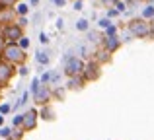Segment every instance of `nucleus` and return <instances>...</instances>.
<instances>
[{
	"label": "nucleus",
	"mask_w": 154,
	"mask_h": 140,
	"mask_svg": "<svg viewBox=\"0 0 154 140\" xmlns=\"http://www.w3.org/2000/svg\"><path fill=\"white\" fill-rule=\"evenodd\" d=\"M127 27H129V31H131V35H135L137 39H144V37L150 35V22L144 19L143 16H140V18H133Z\"/></svg>",
	"instance_id": "nucleus-1"
},
{
	"label": "nucleus",
	"mask_w": 154,
	"mask_h": 140,
	"mask_svg": "<svg viewBox=\"0 0 154 140\" xmlns=\"http://www.w3.org/2000/svg\"><path fill=\"white\" fill-rule=\"evenodd\" d=\"M84 80H88V82H94V80L100 78V74H102V66H100L98 61H92L88 62L86 66H84Z\"/></svg>",
	"instance_id": "nucleus-2"
},
{
	"label": "nucleus",
	"mask_w": 154,
	"mask_h": 140,
	"mask_svg": "<svg viewBox=\"0 0 154 140\" xmlns=\"http://www.w3.org/2000/svg\"><path fill=\"white\" fill-rule=\"evenodd\" d=\"M84 62L80 61V58H74V57H70L66 61V66H64V72H66L68 76H78V74H82L84 72Z\"/></svg>",
	"instance_id": "nucleus-3"
},
{
	"label": "nucleus",
	"mask_w": 154,
	"mask_h": 140,
	"mask_svg": "<svg viewBox=\"0 0 154 140\" xmlns=\"http://www.w3.org/2000/svg\"><path fill=\"white\" fill-rule=\"evenodd\" d=\"M121 47V41L117 35H105L103 37V49L109 51V53H115L117 49Z\"/></svg>",
	"instance_id": "nucleus-4"
},
{
	"label": "nucleus",
	"mask_w": 154,
	"mask_h": 140,
	"mask_svg": "<svg viewBox=\"0 0 154 140\" xmlns=\"http://www.w3.org/2000/svg\"><path fill=\"white\" fill-rule=\"evenodd\" d=\"M4 37L8 41H16V39H22V27L20 25H8L4 29Z\"/></svg>",
	"instance_id": "nucleus-5"
},
{
	"label": "nucleus",
	"mask_w": 154,
	"mask_h": 140,
	"mask_svg": "<svg viewBox=\"0 0 154 140\" xmlns=\"http://www.w3.org/2000/svg\"><path fill=\"white\" fill-rule=\"evenodd\" d=\"M49 97H51V91L47 88H39V90L35 88V101L37 103H47Z\"/></svg>",
	"instance_id": "nucleus-6"
},
{
	"label": "nucleus",
	"mask_w": 154,
	"mask_h": 140,
	"mask_svg": "<svg viewBox=\"0 0 154 140\" xmlns=\"http://www.w3.org/2000/svg\"><path fill=\"white\" fill-rule=\"evenodd\" d=\"M6 57L10 58V61H14V62L22 61V49H20V47H14V45H10V47L6 49Z\"/></svg>",
	"instance_id": "nucleus-7"
},
{
	"label": "nucleus",
	"mask_w": 154,
	"mask_h": 140,
	"mask_svg": "<svg viewBox=\"0 0 154 140\" xmlns=\"http://www.w3.org/2000/svg\"><path fill=\"white\" fill-rule=\"evenodd\" d=\"M35 111H29V113L26 115V123H23V130H31L35 127Z\"/></svg>",
	"instance_id": "nucleus-8"
},
{
	"label": "nucleus",
	"mask_w": 154,
	"mask_h": 140,
	"mask_svg": "<svg viewBox=\"0 0 154 140\" xmlns=\"http://www.w3.org/2000/svg\"><path fill=\"white\" fill-rule=\"evenodd\" d=\"M14 18V12L12 8H0V23H6Z\"/></svg>",
	"instance_id": "nucleus-9"
},
{
	"label": "nucleus",
	"mask_w": 154,
	"mask_h": 140,
	"mask_svg": "<svg viewBox=\"0 0 154 140\" xmlns=\"http://www.w3.org/2000/svg\"><path fill=\"white\" fill-rule=\"evenodd\" d=\"M82 86H84V78H80V74H78V76H70L68 88H72V90H80Z\"/></svg>",
	"instance_id": "nucleus-10"
},
{
	"label": "nucleus",
	"mask_w": 154,
	"mask_h": 140,
	"mask_svg": "<svg viewBox=\"0 0 154 140\" xmlns=\"http://www.w3.org/2000/svg\"><path fill=\"white\" fill-rule=\"evenodd\" d=\"M12 76V70L8 64H4V62H0V82H6L8 78Z\"/></svg>",
	"instance_id": "nucleus-11"
},
{
	"label": "nucleus",
	"mask_w": 154,
	"mask_h": 140,
	"mask_svg": "<svg viewBox=\"0 0 154 140\" xmlns=\"http://www.w3.org/2000/svg\"><path fill=\"white\" fill-rule=\"evenodd\" d=\"M143 18L144 19H152L154 18V6H152V4H148V6L143 8Z\"/></svg>",
	"instance_id": "nucleus-12"
},
{
	"label": "nucleus",
	"mask_w": 154,
	"mask_h": 140,
	"mask_svg": "<svg viewBox=\"0 0 154 140\" xmlns=\"http://www.w3.org/2000/svg\"><path fill=\"white\" fill-rule=\"evenodd\" d=\"M76 29H78V31H88V19H78Z\"/></svg>",
	"instance_id": "nucleus-13"
},
{
	"label": "nucleus",
	"mask_w": 154,
	"mask_h": 140,
	"mask_svg": "<svg viewBox=\"0 0 154 140\" xmlns=\"http://www.w3.org/2000/svg\"><path fill=\"white\" fill-rule=\"evenodd\" d=\"M14 4H18V0H0V8H12Z\"/></svg>",
	"instance_id": "nucleus-14"
},
{
	"label": "nucleus",
	"mask_w": 154,
	"mask_h": 140,
	"mask_svg": "<svg viewBox=\"0 0 154 140\" xmlns=\"http://www.w3.org/2000/svg\"><path fill=\"white\" fill-rule=\"evenodd\" d=\"M105 35H117V27H115V25L105 27Z\"/></svg>",
	"instance_id": "nucleus-15"
},
{
	"label": "nucleus",
	"mask_w": 154,
	"mask_h": 140,
	"mask_svg": "<svg viewBox=\"0 0 154 140\" xmlns=\"http://www.w3.org/2000/svg\"><path fill=\"white\" fill-rule=\"evenodd\" d=\"M121 12L117 10V8H111V10H107V18H115V16H119Z\"/></svg>",
	"instance_id": "nucleus-16"
},
{
	"label": "nucleus",
	"mask_w": 154,
	"mask_h": 140,
	"mask_svg": "<svg viewBox=\"0 0 154 140\" xmlns=\"http://www.w3.org/2000/svg\"><path fill=\"white\" fill-rule=\"evenodd\" d=\"M37 62H43V64H47V62H49V58H47V55H45V53L37 55Z\"/></svg>",
	"instance_id": "nucleus-17"
},
{
	"label": "nucleus",
	"mask_w": 154,
	"mask_h": 140,
	"mask_svg": "<svg viewBox=\"0 0 154 140\" xmlns=\"http://www.w3.org/2000/svg\"><path fill=\"white\" fill-rule=\"evenodd\" d=\"M109 25H111L109 18H103V19H100V27H103V29H105V27H109Z\"/></svg>",
	"instance_id": "nucleus-18"
},
{
	"label": "nucleus",
	"mask_w": 154,
	"mask_h": 140,
	"mask_svg": "<svg viewBox=\"0 0 154 140\" xmlns=\"http://www.w3.org/2000/svg\"><path fill=\"white\" fill-rule=\"evenodd\" d=\"M88 37H90V41H100V39H103L100 33H88Z\"/></svg>",
	"instance_id": "nucleus-19"
},
{
	"label": "nucleus",
	"mask_w": 154,
	"mask_h": 140,
	"mask_svg": "<svg viewBox=\"0 0 154 140\" xmlns=\"http://www.w3.org/2000/svg\"><path fill=\"white\" fill-rule=\"evenodd\" d=\"M16 12H18V14H27V6H26V4H20Z\"/></svg>",
	"instance_id": "nucleus-20"
},
{
	"label": "nucleus",
	"mask_w": 154,
	"mask_h": 140,
	"mask_svg": "<svg viewBox=\"0 0 154 140\" xmlns=\"http://www.w3.org/2000/svg\"><path fill=\"white\" fill-rule=\"evenodd\" d=\"M74 10H82V0H76V4H74Z\"/></svg>",
	"instance_id": "nucleus-21"
},
{
	"label": "nucleus",
	"mask_w": 154,
	"mask_h": 140,
	"mask_svg": "<svg viewBox=\"0 0 154 140\" xmlns=\"http://www.w3.org/2000/svg\"><path fill=\"white\" fill-rule=\"evenodd\" d=\"M53 2H55L57 6H64V2H66V0H53Z\"/></svg>",
	"instance_id": "nucleus-22"
},
{
	"label": "nucleus",
	"mask_w": 154,
	"mask_h": 140,
	"mask_svg": "<svg viewBox=\"0 0 154 140\" xmlns=\"http://www.w3.org/2000/svg\"><path fill=\"white\" fill-rule=\"evenodd\" d=\"M150 35H154V18L150 19Z\"/></svg>",
	"instance_id": "nucleus-23"
},
{
	"label": "nucleus",
	"mask_w": 154,
	"mask_h": 140,
	"mask_svg": "<svg viewBox=\"0 0 154 140\" xmlns=\"http://www.w3.org/2000/svg\"><path fill=\"white\" fill-rule=\"evenodd\" d=\"M98 2H102V4H113L115 0H98Z\"/></svg>",
	"instance_id": "nucleus-24"
},
{
	"label": "nucleus",
	"mask_w": 154,
	"mask_h": 140,
	"mask_svg": "<svg viewBox=\"0 0 154 140\" xmlns=\"http://www.w3.org/2000/svg\"><path fill=\"white\" fill-rule=\"evenodd\" d=\"M39 2V0H31V4H33V6H35V4H37Z\"/></svg>",
	"instance_id": "nucleus-25"
},
{
	"label": "nucleus",
	"mask_w": 154,
	"mask_h": 140,
	"mask_svg": "<svg viewBox=\"0 0 154 140\" xmlns=\"http://www.w3.org/2000/svg\"><path fill=\"white\" fill-rule=\"evenodd\" d=\"M0 49H2V39H0Z\"/></svg>",
	"instance_id": "nucleus-26"
}]
</instances>
